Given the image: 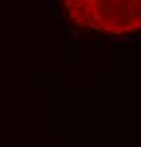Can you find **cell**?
Wrapping results in <instances>:
<instances>
[{
    "mask_svg": "<svg viewBox=\"0 0 141 147\" xmlns=\"http://www.w3.org/2000/svg\"><path fill=\"white\" fill-rule=\"evenodd\" d=\"M71 34H81V31H79V30H76V29H73V30L71 31Z\"/></svg>",
    "mask_w": 141,
    "mask_h": 147,
    "instance_id": "4",
    "label": "cell"
},
{
    "mask_svg": "<svg viewBox=\"0 0 141 147\" xmlns=\"http://www.w3.org/2000/svg\"><path fill=\"white\" fill-rule=\"evenodd\" d=\"M134 44H136L137 47H141V41H136V43H134Z\"/></svg>",
    "mask_w": 141,
    "mask_h": 147,
    "instance_id": "5",
    "label": "cell"
},
{
    "mask_svg": "<svg viewBox=\"0 0 141 147\" xmlns=\"http://www.w3.org/2000/svg\"><path fill=\"white\" fill-rule=\"evenodd\" d=\"M131 27H133V31H138V30H141V23H140V20H137L136 23H133Z\"/></svg>",
    "mask_w": 141,
    "mask_h": 147,
    "instance_id": "3",
    "label": "cell"
},
{
    "mask_svg": "<svg viewBox=\"0 0 141 147\" xmlns=\"http://www.w3.org/2000/svg\"><path fill=\"white\" fill-rule=\"evenodd\" d=\"M134 36H117V38H114V40L112 41H123V43H133L134 41Z\"/></svg>",
    "mask_w": 141,
    "mask_h": 147,
    "instance_id": "2",
    "label": "cell"
},
{
    "mask_svg": "<svg viewBox=\"0 0 141 147\" xmlns=\"http://www.w3.org/2000/svg\"><path fill=\"white\" fill-rule=\"evenodd\" d=\"M105 23L110 24V26H112V27H117L119 24L121 23V20H120V19H117V17L109 16V17H106V19H105Z\"/></svg>",
    "mask_w": 141,
    "mask_h": 147,
    "instance_id": "1",
    "label": "cell"
}]
</instances>
